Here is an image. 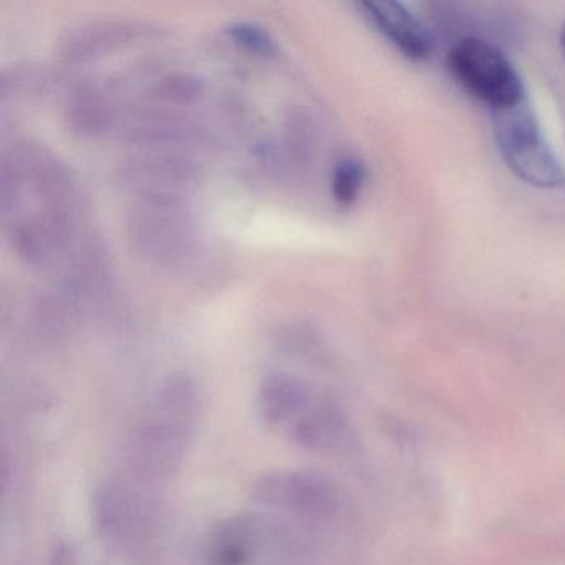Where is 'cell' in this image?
<instances>
[{
    "mask_svg": "<svg viewBox=\"0 0 565 565\" xmlns=\"http://www.w3.org/2000/svg\"><path fill=\"white\" fill-rule=\"evenodd\" d=\"M200 422V393L186 375L163 382L135 426L130 461L141 478H170L190 452Z\"/></svg>",
    "mask_w": 565,
    "mask_h": 565,
    "instance_id": "6da1fadb",
    "label": "cell"
},
{
    "mask_svg": "<svg viewBox=\"0 0 565 565\" xmlns=\"http://www.w3.org/2000/svg\"><path fill=\"white\" fill-rule=\"evenodd\" d=\"M491 117L499 154L514 177L537 190L565 188V168L545 140L527 97L512 107L491 110Z\"/></svg>",
    "mask_w": 565,
    "mask_h": 565,
    "instance_id": "7a4b0ae2",
    "label": "cell"
},
{
    "mask_svg": "<svg viewBox=\"0 0 565 565\" xmlns=\"http://www.w3.org/2000/svg\"><path fill=\"white\" fill-rule=\"evenodd\" d=\"M446 64L451 77L491 110L512 107L525 98L524 85L511 62L482 39L466 38L456 42Z\"/></svg>",
    "mask_w": 565,
    "mask_h": 565,
    "instance_id": "3957f363",
    "label": "cell"
},
{
    "mask_svg": "<svg viewBox=\"0 0 565 565\" xmlns=\"http://www.w3.org/2000/svg\"><path fill=\"white\" fill-rule=\"evenodd\" d=\"M128 230L138 253L154 263H178L194 244L193 221L177 194H145Z\"/></svg>",
    "mask_w": 565,
    "mask_h": 565,
    "instance_id": "277c9868",
    "label": "cell"
},
{
    "mask_svg": "<svg viewBox=\"0 0 565 565\" xmlns=\"http://www.w3.org/2000/svg\"><path fill=\"white\" fill-rule=\"evenodd\" d=\"M254 501L306 521H329L339 511L335 484L320 472L273 471L250 484Z\"/></svg>",
    "mask_w": 565,
    "mask_h": 565,
    "instance_id": "5b68a950",
    "label": "cell"
},
{
    "mask_svg": "<svg viewBox=\"0 0 565 565\" xmlns=\"http://www.w3.org/2000/svg\"><path fill=\"white\" fill-rule=\"evenodd\" d=\"M363 18L383 35L403 57L413 62L428 61L435 41L426 25L402 2H360Z\"/></svg>",
    "mask_w": 565,
    "mask_h": 565,
    "instance_id": "8992f818",
    "label": "cell"
},
{
    "mask_svg": "<svg viewBox=\"0 0 565 565\" xmlns=\"http://www.w3.org/2000/svg\"><path fill=\"white\" fill-rule=\"evenodd\" d=\"M95 515L105 535L130 544L150 531L153 512L140 492L125 484H107L95 499Z\"/></svg>",
    "mask_w": 565,
    "mask_h": 565,
    "instance_id": "52a82bcc",
    "label": "cell"
},
{
    "mask_svg": "<svg viewBox=\"0 0 565 565\" xmlns=\"http://www.w3.org/2000/svg\"><path fill=\"white\" fill-rule=\"evenodd\" d=\"M266 535L256 519H227L217 525L206 548V565H250L263 548Z\"/></svg>",
    "mask_w": 565,
    "mask_h": 565,
    "instance_id": "ba28073f",
    "label": "cell"
},
{
    "mask_svg": "<svg viewBox=\"0 0 565 565\" xmlns=\"http://www.w3.org/2000/svg\"><path fill=\"white\" fill-rule=\"evenodd\" d=\"M257 406L266 425L276 428L299 419L312 406V392L297 376L270 373L260 383Z\"/></svg>",
    "mask_w": 565,
    "mask_h": 565,
    "instance_id": "9c48e42d",
    "label": "cell"
},
{
    "mask_svg": "<svg viewBox=\"0 0 565 565\" xmlns=\"http://www.w3.org/2000/svg\"><path fill=\"white\" fill-rule=\"evenodd\" d=\"M143 32V25L134 22L105 21L82 25L64 41V52L71 58H90L105 51L127 44Z\"/></svg>",
    "mask_w": 565,
    "mask_h": 565,
    "instance_id": "30bf717a",
    "label": "cell"
},
{
    "mask_svg": "<svg viewBox=\"0 0 565 565\" xmlns=\"http://www.w3.org/2000/svg\"><path fill=\"white\" fill-rule=\"evenodd\" d=\"M339 415L330 406H310L299 419L290 426V438L306 449H322L332 445L339 435Z\"/></svg>",
    "mask_w": 565,
    "mask_h": 565,
    "instance_id": "8fae6325",
    "label": "cell"
},
{
    "mask_svg": "<svg viewBox=\"0 0 565 565\" xmlns=\"http://www.w3.org/2000/svg\"><path fill=\"white\" fill-rule=\"evenodd\" d=\"M68 117L82 134H97L110 120V107L105 104L100 92L81 88L68 105Z\"/></svg>",
    "mask_w": 565,
    "mask_h": 565,
    "instance_id": "7c38bea8",
    "label": "cell"
},
{
    "mask_svg": "<svg viewBox=\"0 0 565 565\" xmlns=\"http://www.w3.org/2000/svg\"><path fill=\"white\" fill-rule=\"evenodd\" d=\"M366 181V168L359 158H343L332 173V198L339 206L350 207L359 201Z\"/></svg>",
    "mask_w": 565,
    "mask_h": 565,
    "instance_id": "4fadbf2b",
    "label": "cell"
},
{
    "mask_svg": "<svg viewBox=\"0 0 565 565\" xmlns=\"http://www.w3.org/2000/svg\"><path fill=\"white\" fill-rule=\"evenodd\" d=\"M226 32L234 44L239 45L241 49L250 52V54L260 55V57H270V55L276 54V42L263 25L237 21L227 25Z\"/></svg>",
    "mask_w": 565,
    "mask_h": 565,
    "instance_id": "5bb4252c",
    "label": "cell"
},
{
    "mask_svg": "<svg viewBox=\"0 0 565 565\" xmlns=\"http://www.w3.org/2000/svg\"><path fill=\"white\" fill-rule=\"evenodd\" d=\"M201 82L186 74H174L158 84V95L173 104H190L200 97Z\"/></svg>",
    "mask_w": 565,
    "mask_h": 565,
    "instance_id": "9a60e30c",
    "label": "cell"
},
{
    "mask_svg": "<svg viewBox=\"0 0 565 565\" xmlns=\"http://www.w3.org/2000/svg\"><path fill=\"white\" fill-rule=\"evenodd\" d=\"M49 565H75L74 551L65 541H57L52 545Z\"/></svg>",
    "mask_w": 565,
    "mask_h": 565,
    "instance_id": "2e32d148",
    "label": "cell"
},
{
    "mask_svg": "<svg viewBox=\"0 0 565 565\" xmlns=\"http://www.w3.org/2000/svg\"><path fill=\"white\" fill-rule=\"evenodd\" d=\"M558 44H561L562 57H564L565 61V22L564 24H562L561 28V35H558Z\"/></svg>",
    "mask_w": 565,
    "mask_h": 565,
    "instance_id": "e0dca14e",
    "label": "cell"
}]
</instances>
